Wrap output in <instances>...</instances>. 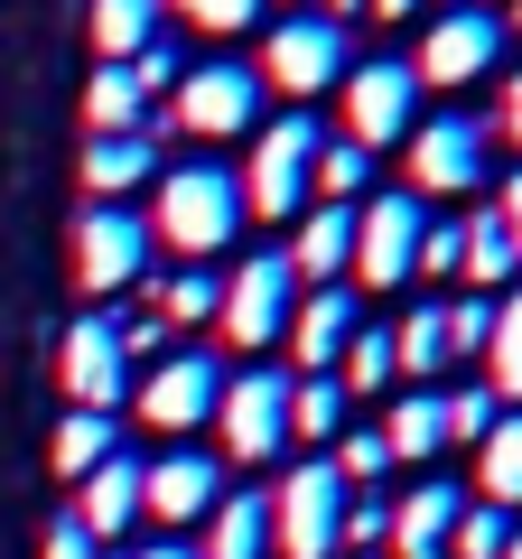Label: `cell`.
Here are the masks:
<instances>
[{"mask_svg":"<svg viewBox=\"0 0 522 559\" xmlns=\"http://www.w3.org/2000/svg\"><path fill=\"white\" fill-rule=\"evenodd\" d=\"M242 234V178L215 159H187L159 178V205H150V242H168L178 261H205Z\"/></svg>","mask_w":522,"mask_h":559,"instance_id":"1","label":"cell"},{"mask_svg":"<svg viewBox=\"0 0 522 559\" xmlns=\"http://www.w3.org/2000/svg\"><path fill=\"white\" fill-rule=\"evenodd\" d=\"M261 94H289L308 112V103L327 94V84L355 75V38H345V20H327V10H289L281 28H261Z\"/></svg>","mask_w":522,"mask_h":559,"instance_id":"2","label":"cell"},{"mask_svg":"<svg viewBox=\"0 0 522 559\" xmlns=\"http://www.w3.org/2000/svg\"><path fill=\"white\" fill-rule=\"evenodd\" d=\"M234 178H242V215H271V224H289V215H299V197H308V178H318V121H308V112L261 121L252 159H242Z\"/></svg>","mask_w":522,"mask_h":559,"instance_id":"3","label":"cell"},{"mask_svg":"<svg viewBox=\"0 0 522 559\" xmlns=\"http://www.w3.org/2000/svg\"><path fill=\"white\" fill-rule=\"evenodd\" d=\"M150 131H197V140H242V131H261V75H252V66H234V57L187 66V75H178V103L150 112Z\"/></svg>","mask_w":522,"mask_h":559,"instance_id":"4","label":"cell"},{"mask_svg":"<svg viewBox=\"0 0 522 559\" xmlns=\"http://www.w3.org/2000/svg\"><path fill=\"white\" fill-rule=\"evenodd\" d=\"M345 476L327 457H299V476H281V495H271V550L289 559H336L345 550Z\"/></svg>","mask_w":522,"mask_h":559,"instance_id":"5","label":"cell"},{"mask_svg":"<svg viewBox=\"0 0 522 559\" xmlns=\"http://www.w3.org/2000/svg\"><path fill=\"white\" fill-rule=\"evenodd\" d=\"M485 150H495V131H485L476 112H429V121H411V140H402V178H411V197H466V187H485Z\"/></svg>","mask_w":522,"mask_h":559,"instance_id":"6","label":"cell"},{"mask_svg":"<svg viewBox=\"0 0 522 559\" xmlns=\"http://www.w3.org/2000/svg\"><path fill=\"white\" fill-rule=\"evenodd\" d=\"M215 439L234 466H271L289 448V373L281 364H252L215 392Z\"/></svg>","mask_w":522,"mask_h":559,"instance_id":"7","label":"cell"},{"mask_svg":"<svg viewBox=\"0 0 522 559\" xmlns=\"http://www.w3.org/2000/svg\"><path fill=\"white\" fill-rule=\"evenodd\" d=\"M289 308H299V271H289V252H242V271L224 280V336L242 345V355H261V345L289 336Z\"/></svg>","mask_w":522,"mask_h":559,"instance_id":"8","label":"cell"},{"mask_svg":"<svg viewBox=\"0 0 522 559\" xmlns=\"http://www.w3.org/2000/svg\"><path fill=\"white\" fill-rule=\"evenodd\" d=\"M411 121H420V75H411V57H373L345 75V140H355L364 159L373 150H402Z\"/></svg>","mask_w":522,"mask_h":559,"instance_id":"9","label":"cell"},{"mask_svg":"<svg viewBox=\"0 0 522 559\" xmlns=\"http://www.w3.org/2000/svg\"><path fill=\"white\" fill-rule=\"evenodd\" d=\"M495 66H503V20L495 10H439V20L420 28L411 75H420V94H458V84L495 75Z\"/></svg>","mask_w":522,"mask_h":559,"instance_id":"10","label":"cell"},{"mask_svg":"<svg viewBox=\"0 0 522 559\" xmlns=\"http://www.w3.org/2000/svg\"><path fill=\"white\" fill-rule=\"evenodd\" d=\"M420 234H429V205L411 197V187L355 205V280L364 289H402V280L420 271Z\"/></svg>","mask_w":522,"mask_h":559,"instance_id":"11","label":"cell"},{"mask_svg":"<svg viewBox=\"0 0 522 559\" xmlns=\"http://www.w3.org/2000/svg\"><path fill=\"white\" fill-rule=\"evenodd\" d=\"M150 271V215L131 205H84L75 215V289H131Z\"/></svg>","mask_w":522,"mask_h":559,"instance_id":"12","label":"cell"},{"mask_svg":"<svg viewBox=\"0 0 522 559\" xmlns=\"http://www.w3.org/2000/svg\"><path fill=\"white\" fill-rule=\"evenodd\" d=\"M57 373H66V401H75V411H103V419H112L121 401H131V364H121V326H112V308L66 326Z\"/></svg>","mask_w":522,"mask_h":559,"instance_id":"13","label":"cell"},{"mask_svg":"<svg viewBox=\"0 0 522 559\" xmlns=\"http://www.w3.org/2000/svg\"><path fill=\"white\" fill-rule=\"evenodd\" d=\"M215 392H224V364L215 355H159L150 382H141V419L168 429V439H187V429L215 419Z\"/></svg>","mask_w":522,"mask_h":559,"instance_id":"14","label":"cell"},{"mask_svg":"<svg viewBox=\"0 0 522 559\" xmlns=\"http://www.w3.org/2000/svg\"><path fill=\"white\" fill-rule=\"evenodd\" d=\"M224 503V457L205 448H168V457L141 466V513L150 522H205Z\"/></svg>","mask_w":522,"mask_h":559,"instance_id":"15","label":"cell"},{"mask_svg":"<svg viewBox=\"0 0 522 559\" xmlns=\"http://www.w3.org/2000/svg\"><path fill=\"white\" fill-rule=\"evenodd\" d=\"M355 326H364V299L336 280V289H308V299L289 308V336H281V345L299 355V373H336V355H345Z\"/></svg>","mask_w":522,"mask_h":559,"instance_id":"16","label":"cell"},{"mask_svg":"<svg viewBox=\"0 0 522 559\" xmlns=\"http://www.w3.org/2000/svg\"><path fill=\"white\" fill-rule=\"evenodd\" d=\"M458 513H466V495L448 476H420L402 503H392V540L382 550L392 559H448V532H458Z\"/></svg>","mask_w":522,"mask_h":559,"instance_id":"17","label":"cell"},{"mask_svg":"<svg viewBox=\"0 0 522 559\" xmlns=\"http://www.w3.org/2000/svg\"><path fill=\"white\" fill-rule=\"evenodd\" d=\"M289 271L308 289H336L355 271V205H308L299 215V242H289Z\"/></svg>","mask_w":522,"mask_h":559,"instance_id":"18","label":"cell"},{"mask_svg":"<svg viewBox=\"0 0 522 559\" xmlns=\"http://www.w3.org/2000/svg\"><path fill=\"white\" fill-rule=\"evenodd\" d=\"M382 448H392V466H429V457H448V392H439V382H411V392L392 401V419H382Z\"/></svg>","mask_w":522,"mask_h":559,"instance_id":"19","label":"cell"},{"mask_svg":"<svg viewBox=\"0 0 522 559\" xmlns=\"http://www.w3.org/2000/svg\"><path fill=\"white\" fill-rule=\"evenodd\" d=\"M75 522L94 540H121L131 522H141V457H103L94 476H84V495H75Z\"/></svg>","mask_w":522,"mask_h":559,"instance_id":"20","label":"cell"},{"mask_svg":"<svg viewBox=\"0 0 522 559\" xmlns=\"http://www.w3.org/2000/svg\"><path fill=\"white\" fill-rule=\"evenodd\" d=\"M458 234H466V242H458V280L476 289V299H495V289H513V280H522V252H513V234H503L495 205H476Z\"/></svg>","mask_w":522,"mask_h":559,"instance_id":"21","label":"cell"},{"mask_svg":"<svg viewBox=\"0 0 522 559\" xmlns=\"http://www.w3.org/2000/svg\"><path fill=\"white\" fill-rule=\"evenodd\" d=\"M141 299H150V318L178 336V326H205V318L224 308V280L205 271V261H187V271H168V280H159V271H141Z\"/></svg>","mask_w":522,"mask_h":559,"instance_id":"22","label":"cell"},{"mask_svg":"<svg viewBox=\"0 0 522 559\" xmlns=\"http://www.w3.org/2000/svg\"><path fill=\"white\" fill-rule=\"evenodd\" d=\"M150 168H159V131H112V140H94V150H84V187H94L103 205L131 197Z\"/></svg>","mask_w":522,"mask_h":559,"instance_id":"23","label":"cell"},{"mask_svg":"<svg viewBox=\"0 0 522 559\" xmlns=\"http://www.w3.org/2000/svg\"><path fill=\"white\" fill-rule=\"evenodd\" d=\"M197 559H271V495H224L205 513V550Z\"/></svg>","mask_w":522,"mask_h":559,"instance_id":"24","label":"cell"},{"mask_svg":"<svg viewBox=\"0 0 522 559\" xmlns=\"http://www.w3.org/2000/svg\"><path fill=\"white\" fill-rule=\"evenodd\" d=\"M476 503H495V513H522V411H503L495 429L476 439Z\"/></svg>","mask_w":522,"mask_h":559,"instance_id":"25","label":"cell"},{"mask_svg":"<svg viewBox=\"0 0 522 559\" xmlns=\"http://www.w3.org/2000/svg\"><path fill=\"white\" fill-rule=\"evenodd\" d=\"M84 121H94V140L150 131V94L131 84V66H94V84H84Z\"/></svg>","mask_w":522,"mask_h":559,"instance_id":"26","label":"cell"},{"mask_svg":"<svg viewBox=\"0 0 522 559\" xmlns=\"http://www.w3.org/2000/svg\"><path fill=\"white\" fill-rule=\"evenodd\" d=\"M84 20H94V47H103V66H131L150 38H159V0H94Z\"/></svg>","mask_w":522,"mask_h":559,"instance_id":"27","label":"cell"},{"mask_svg":"<svg viewBox=\"0 0 522 559\" xmlns=\"http://www.w3.org/2000/svg\"><path fill=\"white\" fill-rule=\"evenodd\" d=\"M485 392L522 401V280L495 299V336H485Z\"/></svg>","mask_w":522,"mask_h":559,"instance_id":"28","label":"cell"},{"mask_svg":"<svg viewBox=\"0 0 522 559\" xmlns=\"http://www.w3.org/2000/svg\"><path fill=\"white\" fill-rule=\"evenodd\" d=\"M289 439H345V382L289 373Z\"/></svg>","mask_w":522,"mask_h":559,"instance_id":"29","label":"cell"},{"mask_svg":"<svg viewBox=\"0 0 522 559\" xmlns=\"http://www.w3.org/2000/svg\"><path fill=\"white\" fill-rule=\"evenodd\" d=\"M392 364H402L411 382H439L448 373V308H411V318L392 326Z\"/></svg>","mask_w":522,"mask_h":559,"instance_id":"30","label":"cell"},{"mask_svg":"<svg viewBox=\"0 0 522 559\" xmlns=\"http://www.w3.org/2000/svg\"><path fill=\"white\" fill-rule=\"evenodd\" d=\"M392 373H402V364H392V326H355V336H345V355H336L345 401H373Z\"/></svg>","mask_w":522,"mask_h":559,"instance_id":"31","label":"cell"},{"mask_svg":"<svg viewBox=\"0 0 522 559\" xmlns=\"http://www.w3.org/2000/svg\"><path fill=\"white\" fill-rule=\"evenodd\" d=\"M103 457H121V429H112L103 411H66V429H57V476L84 485Z\"/></svg>","mask_w":522,"mask_h":559,"instance_id":"32","label":"cell"},{"mask_svg":"<svg viewBox=\"0 0 522 559\" xmlns=\"http://www.w3.org/2000/svg\"><path fill=\"white\" fill-rule=\"evenodd\" d=\"M364 178H373V159H364L355 140H318V178H308V187H318L327 205H355Z\"/></svg>","mask_w":522,"mask_h":559,"instance_id":"33","label":"cell"},{"mask_svg":"<svg viewBox=\"0 0 522 559\" xmlns=\"http://www.w3.org/2000/svg\"><path fill=\"white\" fill-rule=\"evenodd\" d=\"M503 540H513V513H495V503H466L458 532H448V559H503Z\"/></svg>","mask_w":522,"mask_h":559,"instance_id":"34","label":"cell"},{"mask_svg":"<svg viewBox=\"0 0 522 559\" xmlns=\"http://www.w3.org/2000/svg\"><path fill=\"white\" fill-rule=\"evenodd\" d=\"M327 466H336L345 485H382V476H392V448H382V429H345Z\"/></svg>","mask_w":522,"mask_h":559,"instance_id":"35","label":"cell"},{"mask_svg":"<svg viewBox=\"0 0 522 559\" xmlns=\"http://www.w3.org/2000/svg\"><path fill=\"white\" fill-rule=\"evenodd\" d=\"M495 419H503V401L485 392V382H466V392H448V448H458V439L476 448L485 429H495Z\"/></svg>","mask_w":522,"mask_h":559,"instance_id":"36","label":"cell"},{"mask_svg":"<svg viewBox=\"0 0 522 559\" xmlns=\"http://www.w3.org/2000/svg\"><path fill=\"white\" fill-rule=\"evenodd\" d=\"M485 336H495V299H448V355H485Z\"/></svg>","mask_w":522,"mask_h":559,"instance_id":"37","label":"cell"},{"mask_svg":"<svg viewBox=\"0 0 522 559\" xmlns=\"http://www.w3.org/2000/svg\"><path fill=\"white\" fill-rule=\"evenodd\" d=\"M178 75H187V57H178V38L159 28V38L131 57V84H141V94H178Z\"/></svg>","mask_w":522,"mask_h":559,"instance_id":"38","label":"cell"},{"mask_svg":"<svg viewBox=\"0 0 522 559\" xmlns=\"http://www.w3.org/2000/svg\"><path fill=\"white\" fill-rule=\"evenodd\" d=\"M382 540H392V503H382V495H364V503H345V550H364V559H373Z\"/></svg>","mask_w":522,"mask_h":559,"instance_id":"39","label":"cell"},{"mask_svg":"<svg viewBox=\"0 0 522 559\" xmlns=\"http://www.w3.org/2000/svg\"><path fill=\"white\" fill-rule=\"evenodd\" d=\"M178 20L187 28H252L261 0H178Z\"/></svg>","mask_w":522,"mask_h":559,"instance_id":"40","label":"cell"},{"mask_svg":"<svg viewBox=\"0 0 522 559\" xmlns=\"http://www.w3.org/2000/svg\"><path fill=\"white\" fill-rule=\"evenodd\" d=\"M458 242H466V234H458V215L429 224V234H420V271H429V280H458Z\"/></svg>","mask_w":522,"mask_h":559,"instance_id":"41","label":"cell"},{"mask_svg":"<svg viewBox=\"0 0 522 559\" xmlns=\"http://www.w3.org/2000/svg\"><path fill=\"white\" fill-rule=\"evenodd\" d=\"M94 550H103V540L84 532L75 513H57V522H47V550H38V559H94Z\"/></svg>","mask_w":522,"mask_h":559,"instance_id":"42","label":"cell"},{"mask_svg":"<svg viewBox=\"0 0 522 559\" xmlns=\"http://www.w3.org/2000/svg\"><path fill=\"white\" fill-rule=\"evenodd\" d=\"M485 131H495V140H513V150H522V66L503 75V103H495V121H485Z\"/></svg>","mask_w":522,"mask_h":559,"instance_id":"43","label":"cell"},{"mask_svg":"<svg viewBox=\"0 0 522 559\" xmlns=\"http://www.w3.org/2000/svg\"><path fill=\"white\" fill-rule=\"evenodd\" d=\"M495 215H503V234H513V252H522V168L503 178V197H495Z\"/></svg>","mask_w":522,"mask_h":559,"instance_id":"44","label":"cell"},{"mask_svg":"<svg viewBox=\"0 0 522 559\" xmlns=\"http://www.w3.org/2000/svg\"><path fill=\"white\" fill-rule=\"evenodd\" d=\"M373 20H420V0H364Z\"/></svg>","mask_w":522,"mask_h":559,"instance_id":"45","label":"cell"},{"mask_svg":"<svg viewBox=\"0 0 522 559\" xmlns=\"http://www.w3.org/2000/svg\"><path fill=\"white\" fill-rule=\"evenodd\" d=\"M131 559H197L187 540H150V550H131Z\"/></svg>","mask_w":522,"mask_h":559,"instance_id":"46","label":"cell"},{"mask_svg":"<svg viewBox=\"0 0 522 559\" xmlns=\"http://www.w3.org/2000/svg\"><path fill=\"white\" fill-rule=\"evenodd\" d=\"M355 10H364V0H327V20H355Z\"/></svg>","mask_w":522,"mask_h":559,"instance_id":"47","label":"cell"},{"mask_svg":"<svg viewBox=\"0 0 522 559\" xmlns=\"http://www.w3.org/2000/svg\"><path fill=\"white\" fill-rule=\"evenodd\" d=\"M503 559H522V522H513V540H503Z\"/></svg>","mask_w":522,"mask_h":559,"instance_id":"48","label":"cell"},{"mask_svg":"<svg viewBox=\"0 0 522 559\" xmlns=\"http://www.w3.org/2000/svg\"><path fill=\"white\" fill-rule=\"evenodd\" d=\"M503 28H522V0H513V20H503Z\"/></svg>","mask_w":522,"mask_h":559,"instance_id":"49","label":"cell"}]
</instances>
